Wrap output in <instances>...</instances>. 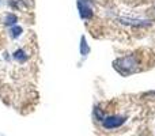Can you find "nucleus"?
<instances>
[{"instance_id":"obj_4","label":"nucleus","mask_w":155,"mask_h":136,"mask_svg":"<svg viewBox=\"0 0 155 136\" xmlns=\"http://www.w3.org/2000/svg\"><path fill=\"white\" fill-rule=\"evenodd\" d=\"M22 33H23V29H22L19 25H15V26H12V27L8 29V34H10V37L12 38V40L19 38L22 35Z\"/></svg>"},{"instance_id":"obj_1","label":"nucleus","mask_w":155,"mask_h":136,"mask_svg":"<svg viewBox=\"0 0 155 136\" xmlns=\"http://www.w3.org/2000/svg\"><path fill=\"white\" fill-rule=\"evenodd\" d=\"M101 123L105 129H116L125 123V117H123V116H116V114L107 116V117H104V120H102Z\"/></svg>"},{"instance_id":"obj_7","label":"nucleus","mask_w":155,"mask_h":136,"mask_svg":"<svg viewBox=\"0 0 155 136\" xmlns=\"http://www.w3.org/2000/svg\"><path fill=\"white\" fill-rule=\"evenodd\" d=\"M10 7L21 10V8H23V2L22 0H10Z\"/></svg>"},{"instance_id":"obj_3","label":"nucleus","mask_w":155,"mask_h":136,"mask_svg":"<svg viewBox=\"0 0 155 136\" xmlns=\"http://www.w3.org/2000/svg\"><path fill=\"white\" fill-rule=\"evenodd\" d=\"M12 59L15 60V61L21 63V64H23V63L27 61L29 56H27V53H26V51H25V49L18 48V49H16V51L12 53Z\"/></svg>"},{"instance_id":"obj_2","label":"nucleus","mask_w":155,"mask_h":136,"mask_svg":"<svg viewBox=\"0 0 155 136\" xmlns=\"http://www.w3.org/2000/svg\"><path fill=\"white\" fill-rule=\"evenodd\" d=\"M78 10L82 19H90L93 16V8L90 7L88 0H78Z\"/></svg>"},{"instance_id":"obj_6","label":"nucleus","mask_w":155,"mask_h":136,"mask_svg":"<svg viewBox=\"0 0 155 136\" xmlns=\"http://www.w3.org/2000/svg\"><path fill=\"white\" fill-rule=\"evenodd\" d=\"M88 52H90V48H88L87 42H86V38L82 37V44H80V53H82L83 56H86Z\"/></svg>"},{"instance_id":"obj_5","label":"nucleus","mask_w":155,"mask_h":136,"mask_svg":"<svg viewBox=\"0 0 155 136\" xmlns=\"http://www.w3.org/2000/svg\"><path fill=\"white\" fill-rule=\"evenodd\" d=\"M16 22H18V16H16L15 14H12V12L5 14V16H4V25L5 26L12 27V26L16 25Z\"/></svg>"}]
</instances>
